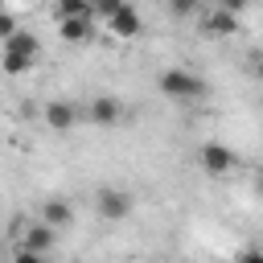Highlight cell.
I'll list each match as a JSON object with an SVG mask.
<instances>
[{
    "mask_svg": "<svg viewBox=\"0 0 263 263\" xmlns=\"http://www.w3.org/2000/svg\"><path fill=\"white\" fill-rule=\"evenodd\" d=\"M156 86L168 95V99H177V103H197L201 95H205V82L197 78V74H189V70H181V66H173V70H164L160 78H156Z\"/></svg>",
    "mask_w": 263,
    "mask_h": 263,
    "instance_id": "cell-1",
    "label": "cell"
},
{
    "mask_svg": "<svg viewBox=\"0 0 263 263\" xmlns=\"http://www.w3.org/2000/svg\"><path fill=\"white\" fill-rule=\"evenodd\" d=\"M197 160H201V168L210 173V177H226L234 164H238V156H234V148H226V144H218V140H210V144H201V152H197Z\"/></svg>",
    "mask_w": 263,
    "mask_h": 263,
    "instance_id": "cell-2",
    "label": "cell"
},
{
    "mask_svg": "<svg viewBox=\"0 0 263 263\" xmlns=\"http://www.w3.org/2000/svg\"><path fill=\"white\" fill-rule=\"evenodd\" d=\"M95 210H99V218H107V222H123V218L132 214V193H123V189H99Z\"/></svg>",
    "mask_w": 263,
    "mask_h": 263,
    "instance_id": "cell-3",
    "label": "cell"
},
{
    "mask_svg": "<svg viewBox=\"0 0 263 263\" xmlns=\"http://www.w3.org/2000/svg\"><path fill=\"white\" fill-rule=\"evenodd\" d=\"M41 119H45V127H49V132L66 136V132H74L78 111H74V103H66V99H49V103H45V111H41Z\"/></svg>",
    "mask_w": 263,
    "mask_h": 263,
    "instance_id": "cell-4",
    "label": "cell"
},
{
    "mask_svg": "<svg viewBox=\"0 0 263 263\" xmlns=\"http://www.w3.org/2000/svg\"><path fill=\"white\" fill-rule=\"evenodd\" d=\"M140 29H144V21H140L136 4H123V8L107 21V33H111L115 41H132V37H140Z\"/></svg>",
    "mask_w": 263,
    "mask_h": 263,
    "instance_id": "cell-5",
    "label": "cell"
},
{
    "mask_svg": "<svg viewBox=\"0 0 263 263\" xmlns=\"http://www.w3.org/2000/svg\"><path fill=\"white\" fill-rule=\"evenodd\" d=\"M58 33H62V41H70V45H82V41H90L95 33H99V21L86 12V16H66V21H58Z\"/></svg>",
    "mask_w": 263,
    "mask_h": 263,
    "instance_id": "cell-6",
    "label": "cell"
},
{
    "mask_svg": "<svg viewBox=\"0 0 263 263\" xmlns=\"http://www.w3.org/2000/svg\"><path fill=\"white\" fill-rule=\"evenodd\" d=\"M53 238H58V230L49 226V222H29V230H25V238H21V247L25 251H37V255H49V247H53Z\"/></svg>",
    "mask_w": 263,
    "mask_h": 263,
    "instance_id": "cell-7",
    "label": "cell"
},
{
    "mask_svg": "<svg viewBox=\"0 0 263 263\" xmlns=\"http://www.w3.org/2000/svg\"><path fill=\"white\" fill-rule=\"evenodd\" d=\"M119 115H123V107H119V99H115V95H99V99H90V119H95L99 127L119 123Z\"/></svg>",
    "mask_w": 263,
    "mask_h": 263,
    "instance_id": "cell-8",
    "label": "cell"
},
{
    "mask_svg": "<svg viewBox=\"0 0 263 263\" xmlns=\"http://www.w3.org/2000/svg\"><path fill=\"white\" fill-rule=\"evenodd\" d=\"M41 222H49L53 230H66V226L74 222V210H70V201H62V197H49V201L41 205Z\"/></svg>",
    "mask_w": 263,
    "mask_h": 263,
    "instance_id": "cell-9",
    "label": "cell"
},
{
    "mask_svg": "<svg viewBox=\"0 0 263 263\" xmlns=\"http://www.w3.org/2000/svg\"><path fill=\"white\" fill-rule=\"evenodd\" d=\"M201 29H205L210 37H230V33H238V16L222 8V12H214V16H205V25H201Z\"/></svg>",
    "mask_w": 263,
    "mask_h": 263,
    "instance_id": "cell-10",
    "label": "cell"
},
{
    "mask_svg": "<svg viewBox=\"0 0 263 263\" xmlns=\"http://www.w3.org/2000/svg\"><path fill=\"white\" fill-rule=\"evenodd\" d=\"M4 49H12V53H25V58H33V62L41 58V41H37L33 33H25V29H21L16 37H8V41H4Z\"/></svg>",
    "mask_w": 263,
    "mask_h": 263,
    "instance_id": "cell-11",
    "label": "cell"
},
{
    "mask_svg": "<svg viewBox=\"0 0 263 263\" xmlns=\"http://www.w3.org/2000/svg\"><path fill=\"white\" fill-rule=\"evenodd\" d=\"M123 4H132V0H90V16L107 25V21H111V16H115Z\"/></svg>",
    "mask_w": 263,
    "mask_h": 263,
    "instance_id": "cell-12",
    "label": "cell"
},
{
    "mask_svg": "<svg viewBox=\"0 0 263 263\" xmlns=\"http://www.w3.org/2000/svg\"><path fill=\"white\" fill-rule=\"evenodd\" d=\"M53 8H58V21H66V16H86V12H90V0H53Z\"/></svg>",
    "mask_w": 263,
    "mask_h": 263,
    "instance_id": "cell-13",
    "label": "cell"
},
{
    "mask_svg": "<svg viewBox=\"0 0 263 263\" xmlns=\"http://www.w3.org/2000/svg\"><path fill=\"white\" fill-rule=\"evenodd\" d=\"M29 66H33V58H25V53H12V49H4V74H12V78H16V74H25Z\"/></svg>",
    "mask_w": 263,
    "mask_h": 263,
    "instance_id": "cell-14",
    "label": "cell"
},
{
    "mask_svg": "<svg viewBox=\"0 0 263 263\" xmlns=\"http://www.w3.org/2000/svg\"><path fill=\"white\" fill-rule=\"evenodd\" d=\"M12 263H49V255H37V251L16 247V251H12Z\"/></svg>",
    "mask_w": 263,
    "mask_h": 263,
    "instance_id": "cell-15",
    "label": "cell"
},
{
    "mask_svg": "<svg viewBox=\"0 0 263 263\" xmlns=\"http://www.w3.org/2000/svg\"><path fill=\"white\" fill-rule=\"evenodd\" d=\"M16 33H21V29H16V16H12V12H0V37L8 41V37H16Z\"/></svg>",
    "mask_w": 263,
    "mask_h": 263,
    "instance_id": "cell-16",
    "label": "cell"
},
{
    "mask_svg": "<svg viewBox=\"0 0 263 263\" xmlns=\"http://www.w3.org/2000/svg\"><path fill=\"white\" fill-rule=\"evenodd\" d=\"M168 8H173L177 16H185V12H193V8H197V0H168Z\"/></svg>",
    "mask_w": 263,
    "mask_h": 263,
    "instance_id": "cell-17",
    "label": "cell"
},
{
    "mask_svg": "<svg viewBox=\"0 0 263 263\" xmlns=\"http://www.w3.org/2000/svg\"><path fill=\"white\" fill-rule=\"evenodd\" d=\"M234 263H263V251H242Z\"/></svg>",
    "mask_w": 263,
    "mask_h": 263,
    "instance_id": "cell-18",
    "label": "cell"
},
{
    "mask_svg": "<svg viewBox=\"0 0 263 263\" xmlns=\"http://www.w3.org/2000/svg\"><path fill=\"white\" fill-rule=\"evenodd\" d=\"M242 4H247V0H222V8H226V12H238Z\"/></svg>",
    "mask_w": 263,
    "mask_h": 263,
    "instance_id": "cell-19",
    "label": "cell"
},
{
    "mask_svg": "<svg viewBox=\"0 0 263 263\" xmlns=\"http://www.w3.org/2000/svg\"><path fill=\"white\" fill-rule=\"evenodd\" d=\"M255 78L263 82V58H255Z\"/></svg>",
    "mask_w": 263,
    "mask_h": 263,
    "instance_id": "cell-20",
    "label": "cell"
},
{
    "mask_svg": "<svg viewBox=\"0 0 263 263\" xmlns=\"http://www.w3.org/2000/svg\"><path fill=\"white\" fill-rule=\"evenodd\" d=\"M259 189H263V185H259Z\"/></svg>",
    "mask_w": 263,
    "mask_h": 263,
    "instance_id": "cell-21",
    "label": "cell"
}]
</instances>
